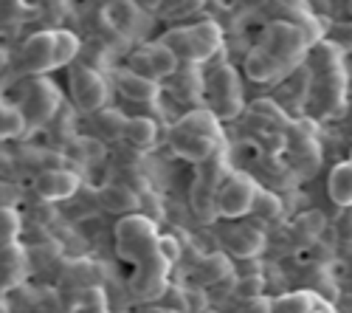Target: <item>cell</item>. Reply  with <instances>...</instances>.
Returning <instances> with one entry per match:
<instances>
[{"mask_svg":"<svg viewBox=\"0 0 352 313\" xmlns=\"http://www.w3.org/2000/svg\"><path fill=\"white\" fill-rule=\"evenodd\" d=\"M76 147H79V158L85 164H94V161H104V144L94 136H79L76 138Z\"/></svg>","mask_w":352,"mask_h":313,"instance_id":"obj_26","label":"cell"},{"mask_svg":"<svg viewBox=\"0 0 352 313\" xmlns=\"http://www.w3.org/2000/svg\"><path fill=\"white\" fill-rule=\"evenodd\" d=\"M56 105H60V94H56V88L45 79H37L32 85V91H28L25 102H23V113L28 116V122H32V127H40L43 122H48L54 116Z\"/></svg>","mask_w":352,"mask_h":313,"instance_id":"obj_4","label":"cell"},{"mask_svg":"<svg viewBox=\"0 0 352 313\" xmlns=\"http://www.w3.org/2000/svg\"><path fill=\"white\" fill-rule=\"evenodd\" d=\"M330 197H333V204L338 206H352V161H344L338 164L333 173H330Z\"/></svg>","mask_w":352,"mask_h":313,"instance_id":"obj_13","label":"cell"},{"mask_svg":"<svg viewBox=\"0 0 352 313\" xmlns=\"http://www.w3.org/2000/svg\"><path fill=\"white\" fill-rule=\"evenodd\" d=\"M48 204H51V201H45V204H40V206L34 209V217H37L40 223H48V220L54 217V209H51Z\"/></svg>","mask_w":352,"mask_h":313,"instance_id":"obj_31","label":"cell"},{"mask_svg":"<svg viewBox=\"0 0 352 313\" xmlns=\"http://www.w3.org/2000/svg\"><path fill=\"white\" fill-rule=\"evenodd\" d=\"M256 195H259V189H256L251 175L234 173L223 181V186L217 192V212L223 217H243L245 212L254 209Z\"/></svg>","mask_w":352,"mask_h":313,"instance_id":"obj_1","label":"cell"},{"mask_svg":"<svg viewBox=\"0 0 352 313\" xmlns=\"http://www.w3.org/2000/svg\"><path fill=\"white\" fill-rule=\"evenodd\" d=\"M28 127H32V122H28L23 107L3 105V113H0V133H3V138H20Z\"/></svg>","mask_w":352,"mask_h":313,"instance_id":"obj_16","label":"cell"},{"mask_svg":"<svg viewBox=\"0 0 352 313\" xmlns=\"http://www.w3.org/2000/svg\"><path fill=\"white\" fill-rule=\"evenodd\" d=\"M155 248H158L164 263H175V260L181 257V246H178V240H175V237H158Z\"/></svg>","mask_w":352,"mask_h":313,"instance_id":"obj_28","label":"cell"},{"mask_svg":"<svg viewBox=\"0 0 352 313\" xmlns=\"http://www.w3.org/2000/svg\"><path fill=\"white\" fill-rule=\"evenodd\" d=\"M76 307H82V310H104V307H107L104 288H102V285H85V288L79 291Z\"/></svg>","mask_w":352,"mask_h":313,"instance_id":"obj_25","label":"cell"},{"mask_svg":"<svg viewBox=\"0 0 352 313\" xmlns=\"http://www.w3.org/2000/svg\"><path fill=\"white\" fill-rule=\"evenodd\" d=\"M259 220H276L282 215V201L271 192H259L256 201H254V209H251Z\"/></svg>","mask_w":352,"mask_h":313,"instance_id":"obj_23","label":"cell"},{"mask_svg":"<svg viewBox=\"0 0 352 313\" xmlns=\"http://www.w3.org/2000/svg\"><path fill=\"white\" fill-rule=\"evenodd\" d=\"M135 6H138L144 14H153V12H158V9L164 6V0H135Z\"/></svg>","mask_w":352,"mask_h":313,"instance_id":"obj_30","label":"cell"},{"mask_svg":"<svg viewBox=\"0 0 352 313\" xmlns=\"http://www.w3.org/2000/svg\"><path fill=\"white\" fill-rule=\"evenodd\" d=\"M346 307H352V299H349V302H346Z\"/></svg>","mask_w":352,"mask_h":313,"instance_id":"obj_35","label":"cell"},{"mask_svg":"<svg viewBox=\"0 0 352 313\" xmlns=\"http://www.w3.org/2000/svg\"><path fill=\"white\" fill-rule=\"evenodd\" d=\"M99 204L107 209V212H116V215H130L141 206V197L124 186V184H104L99 189Z\"/></svg>","mask_w":352,"mask_h":313,"instance_id":"obj_9","label":"cell"},{"mask_svg":"<svg viewBox=\"0 0 352 313\" xmlns=\"http://www.w3.org/2000/svg\"><path fill=\"white\" fill-rule=\"evenodd\" d=\"M122 138L127 141L130 147H135V150H150L155 144V138H158V127H155L153 119L135 116V119H127Z\"/></svg>","mask_w":352,"mask_h":313,"instance_id":"obj_12","label":"cell"},{"mask_svg":"<svg viewBox=\"0 0 352 313\" xmlns=\"http://www.w3.org/2000/svg\"><path fill=\"white\" fill-rule=\"evenodd\" d=\"M333 40H336V45L352 48V23H346V25H338L336 32H333Z\"/></svg>","mask_w":352,"mask_h":313,"instance_id":"obj_29","label":"cell"},{"mask_svg":"<svg viewBox=\"0 0 352 313\" xmlns=\"http://www.w3.org/2000/svg\"><path fill=\"white\" fill-rule=\"evenodd\" d=\"M172 147L181 158L189 161H206L214 153V138L212 136H200V133H189V130H175L172 133Z\"/></svg>","mask_w":352,"mask_h":313,"instance_id":"obj_8","label":"cell"},{"mask_svg":"<svg viewBox=\"0 0 352 313\" xmlns=\"http://www.w3.org/2000/svg\"><path fill=\"white\" fill-rule=\"evenodd\" d=\"M220 240L231 254H237V257H254L262 248V235L254 232L251 226H234V229L220 235Z\"/></svg>","mask_w":352,"mask_h":313,"instance_id":"obj_10","label":"cell"},{"mask_svg":"<svg viewBox=\"0 0 352 313\" xmlns=\"http://www.w3.org/2000/svg\"><path fill=\"white\" fill-rule=\"evenodd\" d=\"M71 94H74L76 105L85 113H96L107 102V85H104V79H102L99 71L85 65V68H76L71 74Z\"/></svg>","mask_w":352,"mask_h":313,"instance_id":"obj_2","label":"cell"},{"mask_svg":"<svg viewBox=\"0 0 352 313\" xmlns=\"http://www.w3.org/2000/svg\"><path fill=\"white\" fill-rule=\"evenodd\" d=\"M124 125H127L124 113H119V110H96V133L102 138L124 136Z\"/></svg>","mask_w":352,"mask_h":313,"instance_id":"obj_18","label":"cell"},{"mask_svg":"<svg viewBox=\"0 0 352 313\" xmlns=\"http://www.w3.org/2000/svg\"><path fill=\"white\" fill-rule=\"evenodd\" d=\"M107 14H110V20H113L116 28H130V25H135L141 9L135 6V0H113Z\"/></svg>","mask_w":352,"mask_h":313,"instance_id":"obj_20","label":"cell"},{"mask_svg":"<svg viewBox=\"0 0 352 313\" xmlns=\"http://www.w3.org/2000/svg\"><path fill=\"white\" fill-rule=\"evenodd\" d=\"M0 223H3V246L6 243H17L20 237V215L14 206H3V215H0Z\"/></svg>","mask_w":352,"mask_h":313,"instance_id":"obj_27","label":"cell"},{"mask_svg":"<svg viewBox=\"0 0 352 313\" xmlns=\"http://www.w3.org/2000/svg\"><path fill=\"white\" fill-rule=\"evenodd\" d=\"M316 307L330 310V305L318 302V296L310 291H296V294H287V296L274 302V310H316Z\"/></svg>","mask_w":352,"mask_h":313,"instance_id":"obj_19","label":"cell"},{"mask_svg":"<svg viewBox=\"0 0 352 313\" xmlns=\"http://www.w3.org/2000/svg\"><path fill=\"white\" fill-rule=\"evenodd\" d=\"M231 274V263L223 257V254H212V257H203L200 266H197V277L203 285H214V282H220L223 277Z\"/></svg>","mask_w":352,"mask_h":313,"instance_id":"obj_17","label":"cell"},{"mask_svg":"<svg viewBox=\"0 0 352 313\" xmlns=\"http://www.w3.org/2000/svg\"><path fill=\"white\" fill-rule=\"evenodd\" d=\"M54 48H56V32H40L34 37H28L23 45V63L28 71L45 74L56 68L54 63Z\"/></svg>","mask_w":352,"mask_h":313,"instance_id":"obj_5","label":"cell"},{"mask_svg":"<svg viewBox=\"0 0 352 313\" xmlns=\"http://www.w3.org/2000/svg\"><path fill=\"white\" fill-rule=\"evenodd\" d=\"M234 296L243 299V302H251L256 296H262V277L259 274H243L234 285Z\"/></svg>","mask_w":352,"mask_h":313,"instance_id":"obj_24","label":"cell"},{"mask_svg":"<svg viewBox=\"0 0 352 313\" xmlns=\"http://www.w3.org/2000/svg\"><path fill=\"white\" fill-rule=\"evenodd\" d=\"M181 130H189V133H200V136H212L217 138V125H214V116L206 110H200V113H189V116L178 125Z\"/></svg>","mask_w":352,"mask_h":313,"instance_id":"obj_21","label":"cell"},{"mask_svg":"<svg viewBox=\"0 0 352 313\" xmlns=\"http://www.w3.org/2000/svg\"><path fill=\"white\" fill-rule=\"evenodd\" d=\"M282 60L276 54H271L268 48H254L248 56H245V74L254 79V82H265L271 76H276L282 71Z\"/></svg>","mask_w":352,"mask_h":313,"instance_id":"obj_11","label":"cell"},{"mask_svg":"<svg viewBox=\"0 0 352 313\" xmlns=\"http://www.w3.org/2000/svg\"><path fill=\"white\" fill-rule=\"evenodd\" d=\"M338 237H341V240H346V243L352 240V220H346V223H341V226H338Z\"/></svg>","mask_w":352,"mask_h":313,"instance_id":"obj_33","label":"cell"},{"mask_svg":"<svg viewBox=\"0 0 352 313\" xmlns=\"http://www.w3.org/2000/svg\"><path fill=\"white\" fill-rule=\"evenodd\" d=\"M146 54H150V63H153V71L158 79H166V76H175V71H178V63H181V56L178 51H175L172 45H166L164 40L155 43L146 48Z\"/></svg>","mask_w":352,"mask_h":313,"instance_id":"obj_14","label":"cell"},{"mask_svg":"<svg viewBox=\"0 0 352 313\" xmlns=\"http://www.w3.org/2000/svg\"><path fill=\"white\" fill-rule=\"evenodd\" d=\"M76 54H79V40H76L71 32H56V48H54V63H56V68L68 65Z\"/></svg>","mask_w":352,"mask_h":313,"instance_id":"obj_22","label":"cell"},{"mask_svg":"<svg viewBox=\"0 0 352 313\" xmlns=\"http://www.w3.org/2000/svg\"><path fill=\"white\" fill-rule=\"evenodd\" d=\"M200 296H203L200 291H186V302H189V307H206L209 299H200Z\"/></svg>","mask_w":352,"mask_h":313,"instance_id":"obj_32","label":"cell"},{"mask_svg":"<svg viewBox=\"0 0 352 313\" xmlns=\"http://www.w3.org/2000/svg\"><path fill=\"white\" fill-rule=\"evenodd\" d=\"M34 186L43 201H68L79 189V175L68 173V169H45L37 175Z\"/></svg>","mask_w":352,"mask_h":313,"instance_id":"obj_6","label":"cell"},{"mask_svg":"<svg viewBox=\"0 0 352 313\" xmlns=\"http://www.w3.org/2000/svg\"><path fill=\"white\" fill-rule=\"evenodd\" d=\"M349 161H352V158H349Z\"/></svg>","mask_w":352,"mask_h":313,"instance_id":"obj_36","label":"cell"},{"mask_svg":"<svg viewBox=\"0 0 352 313\" xmlns=\"http://www.w3.org/2000/svg\"><path fill=\"white\" fill-rule=\"evenodd\" d=\"M265 48L271 54H276L279 60L287 65L290 60H296V56L302 54V48H305L302 28L293 25V23H274L268 28V34H265Z\"/></svg>","mask_w":352,"mask_h":313,"instance_id":"obj_3","label":"cell"},{"mask_svg":"<svg viewBox=\"0 0 352 313\" xmlns=\"http://www.w3.org/2000/svg\"><path fill=\"white\" fill-rule=\"evenodd\" d=\"M349 14H352V0H349Z\"/></svg>","mask_w":352,"mask_h":313,"instance_id":"obj_34","label":"cell"},{"mask_svg":"<svg viewBox=\"0 0 352 313\" xmlns=\"http://www.w3.org/2000/svg\"><path fill=\"white\" fill-rule=\"evenodd\" d=\"M25 274V254L17 243L3 246V288H14Z\"/></svg>","mask_w":352,"mask_h":313,"instance_id":"obj_15","label":"cell"},{"mask_svg":"<svg viewBox=\"0 0 352 313\" xmlns=\"http://www.w3.org/2000/svg\"><path fill=\"white\" fill-rule=\"evenodd\" d=\"M116 88H119L130 102H153L158 96V82L150 76H141L138 71H116Z\"/></svg>","mask_w":352,"mask_h":313,"instance_id":"obj_7","label":"cell"}]
</instances>
